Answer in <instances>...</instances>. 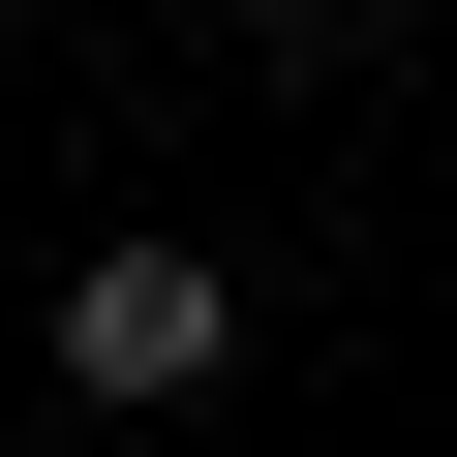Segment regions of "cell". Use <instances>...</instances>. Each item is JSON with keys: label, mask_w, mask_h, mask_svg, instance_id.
Here are the masks:
<instances>
[{"label": "cell", "mask_w": 457, "mask_h": 457, "mask_svg": "<svg viewBox=\"0 0 457 457\" xmlns=\"http://www.w3.org/2000/svg\"><path fill=\"white\" fill-rule=\"evenodd\" d=\"M31 366H62L92 427H183L213 366H245V245H183V213H153V245H62V305H31Z\"/></svg>", "instance_id": "6da1fadb"}, {"label": "cell", "mask_w": 457, "mask_h": 457, "mask_svg": "<svg viewBox=\"0 0 457 457\" xmlns=\"http://www.w3.org/2000/svg\"><path fill=\"white\" fill-rule=\"evenodd\" d=\"M0 62H31V31H0Z\"/></svg>", "instance_id": "7a4b0ae2"}]
</instances>
